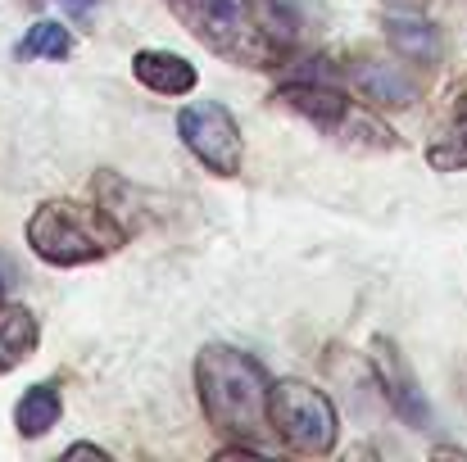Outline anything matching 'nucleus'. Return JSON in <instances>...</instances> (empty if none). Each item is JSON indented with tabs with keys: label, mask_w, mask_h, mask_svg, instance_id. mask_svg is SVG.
<instances>
[{
	"label": "nucleus",
	"mask_w": 467,
	"mask_h": 462,
	"mask_svg": "<svg viewBox=\"0 0 467 462\" xmlns=\"http://www.w3.org/2000/svg\"><path fill=\"white\" fill-rule=\"evenodd\" d=\"M177 23L236 68H286L300 46V23L282 0H168Z\"/></svg>",
	"instance_id": "1"
},
{
	"label": "nucleus",
	"mask_w": 467,
	"mask_h": 462,
	"mask_svg": "<svg viewBox=\"0 0 467 462\" xmlns=\"http://www.w3.org/2000/svg\"><path fill=\"white\" fill-rule=\"evenodd\" d=\"M195 395L200 408L209 417V426L223 440H259L268 431V395L273 381L259 367V358H250L236 344H204L195 354Z\"/></svg>",
	"instance_id": "2"
},
{
	"label": "nucleus",
	"mask_w": 467,
	"mask_h": 462,
	"mask_svg": "<svg viewBox=\"0 0 467 462\" xmlns=\"http://www.w3.org/2000/svg\"><path fill=\"white\" fill-rule=\"evenodd\" d=\"M128 227L100 209V204H78V200H46L27 218V250L50 263V268H87L128 245Z\"/></svg>",
	"instance_id": "3"
},
{
	"label": "nucleus",
	"mask_w": 467,
	"mask_h": 462,
	"mask_svg": "<svg viewBox=\"0 0 467 462\" xmlns=\"http://www.w3.org/2000/svg\"><path fill=\"white\" fill-rule=\"evenodd\" d=\"M277 100L291 109V114H300V118H309L313 128L322 132V137H331L336 146H349V150L358 154H386V150H400V137L372 114V109H363L358 100H349L340 87H331V82H291V87H282L277 91Z\"/></svg>",
	"instance_id": "4"
},
{
	"label": "nucleus",
	"mask_w": 467,
	"mask_h": 462,
	"mask_svg": "<svg viewBox=\"0 0 467 462\" xmlns=\"http://www.w3.org/2000/svg\"><path fill=\"white\" fill-rule=\"evenodd\" d=\"M268 431L282 440V449L322 458L340 440V413L331 395H322L309 381H277L268 395Z\"/></svg>",
	"instance_id": "5"
},
{
	"label": "nucleus",
	"mask_w": 467,
	"mask_h": 462,
	"mask_svg": "<svg viewBox=\"0 0 467 462\" xmlns=\"http://www.w3.org/2000/svg\"><path fill=\"white\" fill-rule=\"evenodd\" d=\"M177 137L213 177H236L241 172L245 141H241V128H236L232 109H223L213 100H195V105H186L177 114Z\"/></svg>",
	"instance_id": "6"
},
{
	"label": "nucleus",
	"mask_w": 467,
	"mask_h": 462,
	"mask_svg": "<svg viewBox=\"0 0 467 462\" xmlns=\"http://www.w3.org/2000/svg\"><path fill=\"white\" fill-rule=\"evenodd\" d=\"M368 372H372V385L381 390V399L390 404V413L413 426V431H427L431 426V404L418 385V372L413 363L404 358V349L390 340V335H372L368 340Z\"/></svg>",
	"instance_id": "7"
},
{
	"label": "nucleus",
	"mask_w": 467,
	"mask_h": 462,
	"mask_svg": "<svg viewBox=\"0 0 467 462\" xmlns=\"http://www.w3.org/2000/svg\"><path fill=\"white\" fill-rule=\"evenodd\" d=\"M418 64H409L404 55L395 59H354L349 64V87L372 105V109H413L422 100V77L413 73Z\"/></svg>",
	"instance_id": "8"
},
{
	"label": "nucleus",
	"mask_w": 467,
	"mask_h": 462,
	"mask_svg": "<svg viewBox=\"0 0 467 462\" xmlns=\"http://www.w3.org/2000/svg\"><path fill=\"white\" fill-rule=\"evenodd\" d=\"M132 77L155 96H191L200 87L195 64L182 59L177 50H137L132 55Z\"/></svg>",
	"instance_id": "9"
},
{
	"label": "nucleus",
	"mask_w": 467,
	"mask_h": 462,
	"mask_svg": "<svg viewBox=\"0 0 467 462\" xmlns=\"http://www.w3.org/2000/svg\"><path fill=\"white\" fill-rule=\"evenodd\" d=\"M386 41L395 55H404L409 64L427 68L441 59V27L427 23V18H413V14H390L386 18Z\"/></svg>",
	"instance_id": "10"
},
{
	"label": "nucleus",
	"mask_w": 467,
	"mask_h": 462,
	"mask_svg": "<svg viewBox=\"0 0 467 462\" xmlns=\"http://www.w3.org/2000/svg\"><path fill=\"white\" fill-rule=\"evenodd\" d=\"M41 344V322L23 304H0V376L23 367Z\"/></svg>",
	"instance_id": "11"
},
{
	"label": "nucleus",
	"mask_w": 467,
	"mask_h": 462,
	"mask_svg": "<svg viewBox=\"0 0 467 462\" xmlns=\"http://www.w3.org/2000/svg\"><path fill=\"white\" fill-rule=\"evenodd\" d=\"M59 413H64V399H59V385L46 381V385H27L14 404V426L23 440H41L59 426Z\"/></svg>",
	"instance_id": "12"
},
{
	"label": "nucleus",
	"mask_w": 467,
	"mask_h": 462,
	"mask_svg": "<svg viewBox=\"0 0 467 462\" xmlns=\"http://www.w3.org/2000/svg\"><path fill=\"white\" fill-rule=\"evenodd\" d=\"M427 163L436 172H463L467 168V91H459L450 118L436 128V137L427 146Z\"/></svg>",
	"instance_id": "13"
},
{
	"label": "nucleus",
	"mask_w": 467,
	"mask_h": 462,
	"mask_svg": "<svg viewBox=\"0 0 467 462\" xmlns=\"http://www.w3.org/2000/svg\"><path fill=\"white\" fill-rule=\"evenodd\" d=\"M18 55L23 59H68L73 55V32L64 23H55V18H41V23L27 27Z\"/></svg>",
	"instance_id": "14"
},
{
	"label": "nucleus",
	"mask_w": 467,
	"mask_h": 462,
	"mask_svg": "<svg viewBox=\"0 0 467 462\" xmlns=\"http://www.w3.org/2000/svg\"><path fill=\"white\" fill-rule=\"evenodd\" d=\"M78 458H96V462H109V454L100 445H68L64 449V462H78Z\"/></svg>",
	"instance_id": "15"
},
{
	"label": "nucleus",
	"mask_w": 467,
	"mask_h": 462,
	"mask_svg": "<svg viewBox=\"0 0 467 462\" xmlns=\"http://www.w3.org/2000/svg\"><path fill=\"white\" fill-rule=\"evenodd\" d=\"M0 304H5V291H0Z\"/></svg>",
	"instance_id": "16"
}]
</instances>
